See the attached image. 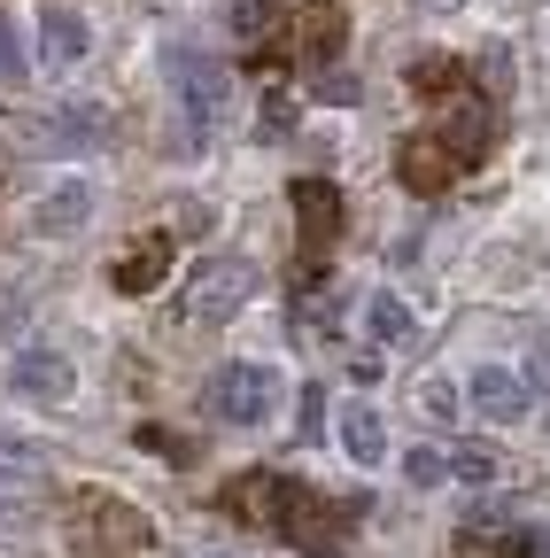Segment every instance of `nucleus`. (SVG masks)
<instances>
[{
	"label": "nucleus",
	"mask_w": 550,
	"mask_h": 558,
	"mask_svg": "<svg viewBox=\"0 0 550 558\" xmlns=\"http://www.w3.org/2000/svg\"><path fill=\"white\" fill-rule=\"evenodd\" d=\"M248 288H256L248 256H201L194 279H186V295H179V311H186V326H218V318H233L248 303Z\"/></svg>",
	"instance_id": "nucleus-1"
},
{
	"label": "nucleus",
	"mask_w": 550,
	"mask_h": 558,
	"mask_svg": "<svg viewBox=\"0 0 550 558\" xmlns=\"http://www.w3.org/2000/svg\"><path fill=\"white\" fill-rule=\"evenodd\" d=\"M163 78L179 86V101H186V124H194V132L225 109V62H218V54H201L194 39H171V47H163Z\"/></svg>",
	"instance_id": "nucleus-2"
},
{
	"label": "nucleus",
	"mask_w": 550,
	"mask_h": 558,
	"mask_svg": "<svg viewBox=\"0 0 550 558\" xmlns=\"http://www.w3.org/2000/svg\"><path fill=\"white\" fill-rule=\"evenodd\" d=\"M271 403H280V373L271 365H218L210 373V411L225 427H264Z\"/></svg>",
	"instance_id": "nucleus-3"
},
{
	"label": "nucleus",
	"mask_w": 550,
	"mask_h": 558,
	"mask_svg": "<svg viewBox=\"0 0 550 558\" xmlns=\"http://www.w3.org/2000/svg\"><path fill=\"white\" fill-rule=\"evenodd\" d=\"M288 202H295V226H303V264H318L341 241V218H350V209H341V186L333 179H295Z\"/></svg>",
	"instance_id": "nucleus-4"
},
{
	"label": "nucleus",
	"mask_w": 550,
	"mask_h": 558,
	"mask_svg": "<svg viewBox=\"0 0 550 558\" xmlns=\"http://www.w3.org/2000/svg\"><path fill=\"white\" fill-rule=\"evenodd\" d=\"M333 520H341V512L318 497V488H303V481H288V473H280V497H271V527H280L288 543L318 550V543L333 535Z\"/></svg>",
	"instance_id": "nucleus-5"
},
{
	"label": "nucleus",
	"mask_w": 550,
	"mask_h": 558,
	"mask_svg": "<svg viewBox=\"0 0 550 558\" xmlns=\"http://www.w3.org/2000/svg\"><path fill=\"white\" fill-rule=\"evenodd\" d=\"M71 520H78V535H86L94 550H140V543H148V520L132 512V505H117V497H78Z\"/></svg>",
	"instance_id": "nucleus-6"
},
{
	"label": "nucleus",
	"mask_w": 550,
	"mask_h": 558,
	"mask_svg": "<svg viewBox=\"0 0 550 558\" xmlns=\"http://www.w3.org/2000/svg\"><path fill=\"white\" fill-rule=\"evenodd\" d=\"M465 163L442 148V140L435 132H419V140H403V148H395V179L411 186V194H450V179H457Z\"/></svg>",
	"instance_id": "nucleus-7"
},
{
	"label": "nucleus",
	"mask_w": 550,
	"mask_h": 558,
	"mask_svg": "<svg viewBox=\"0 0 550 558\" xmlns=\"http://www.w3.org/2000/svg\"><path fill=\"white\" fill-rule=\"evenodd\" d=\"M465 396H473V411L489 418V427H520L527 418V388H520V373H504V365H473V380H465Z\"/></svg>",
	"instance_id": "nucleus-8"
},
{
	"label": "nucleus",
	"mask_w": 550,
	"mask_h": 558,
	"mask_svg": "<svg viewBox=\"0 0 550 558\" xmlns=\"http://www.w3.org/2000/svg\"><path fill=\"white\" fill-rule=\"evenodd\" d=\"M86 218H94V179H62L54 194L32 202V233H39V241H71Z\"/></svg>",
	"instance_id": "nucleus-9"
},
{
	"label": "nucleus",
	"mask_w": 550,
	"mask_h": 558,
	"mask_svg": "<svg viewBox=\"0 0 550 558\" xmlns=\"http://www.w3.org/2000/svg\"><path fill=\"white\" fill-rule=\"evenodd\" d=\"M9 388L32 396V403H71L78 373H71V357H54V349H24V357L9 365Z\"/></svg>",
	"instance_id": "nucleus-10"
},
{
	"label": "nucleus",
	"mask_w": 550,
	"mask_h": 558,
	"mask_svg": "<svg viewBox=\"0 0 550 558\" xmlns=\"http://www.w3.org/2000/svg\"><path fill=\"white\" fill-rule=\"evenodd\" d=\"M109 279H117L124 295H156L163 279H171V233H140V241L109 264Z\"/></svg>",
	"instance_id": "nucleus-11"
},
{
	"label": "nucleus",
	"mask_w": 550,
	"mask_h": 558,
	"mask_svg": "<svg viewBox=\"0 0 550 558\" xmlns=\"http://www.w3.org/2000/svg\"><path fill=\"white\" fill-rule=\"evenodd\" d=\"M86 47H94L86 16L62 9V0H47V9H39V54H47L54 70H71V62H86Z\"/></svg>",
	"instance_id": "nucleus-12"
},
{
	"label": "nucleus",
	"mask_w": 550,
	"mask_h": 558,
	"mask_svg": "<svg viewBox=\"0 0 550 558\" xmlns=\"http://www.w3.org/2000/svg\"><path fill=\"white\" fill-rule=\"evenodd\" d=\"M341 32H350V24H341L333 0H303V9H295V54H310V62H326V70H333V54H341Z\"/></svg>",
	"instance_id": "nucleus-13"
},
{
	"label": "nucleus",
	"mask_w": 550,
	"mask_h": 558,
	"mask_svg": "<svg viewBox=\"0 0 550 558\" xmlns=\"http://www.w3.org/2000/svg\"><path fill=\"white\" fill-rule=\"evenodd\" d=\"M489 140H497V109H489V101H457V109H450L442 148H450L457 163H480V156H489Z\"/></svg>",
	"instance_id": "nucleus-14"
},
{
	"label": "nucleus",
	"mask_w": 550,
	"mask_h": 558,
	"mask_svg": "<svg viewBox=\"0 0 550 558\" xmlns=\"http://www.w3.org/2000/svg\"><path fill=\"white\" fill-rule=\"evenodd\" d=\"M271 497H280V473H241L218 488V512H233L241 527H271Z\"/></svg>",
	"instance_id": "nucleus-15"
},
{
	"label": "nucleus",
	"mask_w": 550,
	"mask_h": 558,
	"mask_svg": "<svg viewBox=\"0 0 550 558\" xmlns=\"http://www.w3.org/2000/svg\"><path fill=\"white\" fill-rule=\"evenodd\" d=\"M341 450H350V465H380L388 458V427L372 403H341Z\"/></svg>",
	"instance_id": "nucleus-16"
},
{
	"label": "nucleus",
	"mask_w": 550,
	"mask_h": 558,
	"mask_svg": "<svg viewBox=\"0 0 550 558\" xmlns=\"http://www.w3.org/2000/svg\"><path fill=\"white\" fill-rule=\"evenodd\" d=\"M101 132H109L101 109H62V117H39V124H32V140H62V148H94Z\"/></svg>",
	"instance_id": "nucleus-17"
},
{
	"label": "nucleus",
	"mask_w": 550,
	"mask_h": 558,
	"mask_svg": "<svg viewBox=\"0 0 550 558\" xmlns=\"http://www.w3.org/2000/svg\"><path fill=\"white\" fill-rule=\"evenodd\" d=\"M365 333H372L380 349H403V341H411V311H403V295H372V303H365Z\"/></svg>",
	"instance_id": "nucleus-18"
},
{
	"label": "nucleus",
	"mask_w": 550,
	"mask_h": 558,
	"mask_svg": "<svg viewBox=\"0 0 550 558\" xmlns=\"http://www.w3.org/2000/svg\"><path fill=\"white\" fill-rule=\"evenodd\" d=\"M457 558H527L512 527H457Z\"/></svg>",
	"instance_id": "nucleus-19"
},
{
	"label": "nucleus",
	"mask_w": 550,
	"mask_h": 558,
	"mask_svg": "<svg viewBox=\"0 0 550 558\" xmlns=\"http://www.w3.org/2000/svg\"><path fill=\"white\" fill-rule=\"evenodd\" d=\"M411 86H419V94L435 101V94H450V86H465V70H457L450 54H419V62H411Z\"/></svg>",
	"instance_id": "nucleus-20"
},
{
	"label": "nucleus",
	"mask_w": 550,
	"mask_h": 558,
	"mask_svg": "<svg viewBox=\"0 0 550 558\" xmlns=\"http://www.w3.org/2000/svg\"><path fill=\"white\" fill-rule=\"evenodd\" d=\"M403 481H411V488H435V481H450V458L427 450V442H411V450H403Z\"/></svg>",
	"instance_id": "nucleus-21"
},
{
	"label": "nucleus",
	"mask_w": 550,
	"mask_h": 558,
	"mask_svg": "<svg viewBox=\"0 0 550 558\" xmlns=\"http://www.w3.org/2000/svg\"><path fill=\"white\" fill-rule=\"evenodd\" d=\"M450 473H457L465 488H489V481H497V458L480 450V442H457V450H450Z\"/></svg>",
	"instance_id": "nucleus-22"
},
{
	"label": "nucleus",
	"mask_w": 550,
	"mask_h": 558,
	"mask_svg": "<svg viewBox=\"0 0 550 558\" xmlns=\"http://www.w3.org/2000/svg\"><path fill=\"white\" fill-rule=\"evenodd\" d=\"M140 450H156V458H171V465H194V442L171 435V427H140Z\"/></svg>",
	"instance_id": "nucleus-23"
},
{
	"label": "nucleus",
	"mask_w": 550,
	"mask_h": 558,
	"mask_svg": "<svg viewBox=\"0 0 550 558\" xmlns=\"http://www.w3.org/2000/svg\"><path fill=\"white\" fill-rule=\"evenodd\" d=\"M326 109H350L357 101V78H350V70H318V86H310Z\"/></svg>",
	"instance_id": "nucleus-24"
},
{
	"label": "nucleus",
	"mask_w": 550,
	"mask_h": 558,
	"mask_svg": "<svg viewBox=\"0 0 550 558\" xmlns=\"http://www.w3.org/2000/svg\"><path fill=\"white\" fill-rule=\"evenodd\" d=\"M295 435H303V442H318V435H326V388H303V411H295Z\"/></svg>",
	"instance_id": "nucleus-25"
},
{
	"label": "nucleus",
	"mask_w": 550,
	"mask_h": 558,
	"mask_svg": "<svg viewBox=\"0 0 550 558\" xmlns=\"http://www.w3.org/2000/svg\"><path fill=\"white\" fill-rule=\"evenodd\" d=\"M225 24H233V32H241L248 47H264V24H271V9H264V0H241V9H233Z\"/></svg>",
	"instance_id": "nucleus-26"
},
{
	"label": "nucleus",
	"mask_w": 550,
	"mask_h": 558,
	"mask_svg": "<svg viewBox=\"0 0 550 558\" xmlns=\"http://www.w3.org/2000/svg\"><path fill=\"white\" fill-rule=\"evenodd\" d=\"M419 411H427V418H457V388H450V380H427V388H419Z\"/></svg>",
	"instance_id": "nucleus-27"
},
{
	"label": "nucleus",
	"mask_w": 550,
	"mask_h": 558,
	"mask_svg": "<svg viewBox=\"0 0 550 558\" xmlns=\"http://www.w3.org/2000/svg\"><path fill=\"white\" fill-rule=\"evenodd\" d=\"M295 124V101L288 94H264V132H288Z\"/></svg>",
	"instance_id": "nucleus-28"
},
{
	"label": "nucleus",
	"mask_w": 550,
	"mask_h": 558,
	"mask_svg": "<svg viewBox=\"0 0 550 558\" xmlns=\"http://www.w3.org/2000/svg\"><path fill=\"white\" fill-rule=\"evenodd\" d=\"M527 396H550V349H535V357H527V380H520Z\"/></svg>",
	"instance_id": "nucleus-29"
},
{
	"label": "nucleus",
	"mask_w": 550,
	"mask_h": 558,
	"mask_svg": "<svg viewBox=\"0 0 550 558\" xmlns=\"http://www.w3.org/2000/svg\"><path fill=\"white\" fill-rule=\"evenodd\" d=\"M350 380H357V388L380 380V349H357V357H350Z\"/></svg>",
	"instance_id": "nucleus-30"
},
{
	"label": "nucleus",
	"mask_w": 550,
	"mask_h": 558,
	"mask_svg": "<svg viewBox=\"0 0 550 558\" xmlns=\"http://www.w3.org/2000/svg\"><path fill=\"white\" fill-rule=\"evenodd\" d=\"M0 70H24V47H16V24L0 16Z\"/></svg>",
	"instance_id": "nucleus-31"
},
{
	"label": "nucleus",
	"mask_w": 550,
	"mask_h": 558,
	"mask_svg": "<svg viewBox=\"0 0 550 558\" xmlns=\"http://www.w3.org/2000/svg\"><path fill=\"white\" fill-rule=\"evenodd\" d=\"M419 9H435V16H442V9H465V0H419Z\"/></svg>",
	"instance_id": "nucleus-32"
},
{
	"label": "nucleus",
	"mask_w": 550,
	"mask_h": 558,
	"mask_svg": "<svg viewBox=\"0 0 550 558\" xmlns=\"http://www.w3.org/2000/svg\"><path fill=\"white\" fill-rule=\"evenodd\" d=\"M310 558H341V550H326V543H318V550H310Z\"/></svg>",
	"instance_id": "nucleus-33"
}]
</instances>
